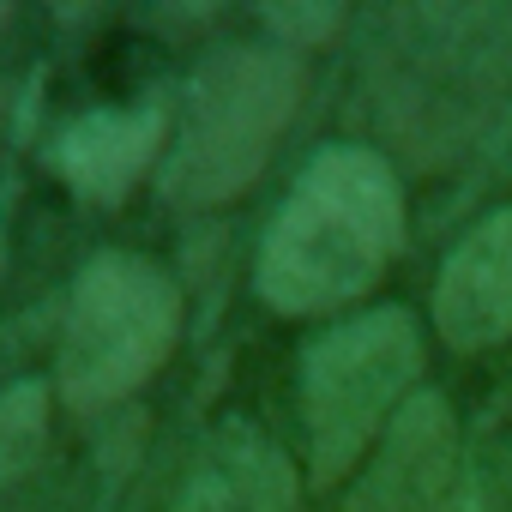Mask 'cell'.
Segmentation results:
<instances>
[{
	"label": "cell",
	"instance_id": "obj_1",
	"mask_svg": "<svg viewBox=\"0 0 512 512\" xmlns=\"http://www.w3.org/2000/svg\"><path fill=\"white\" fill-rule=\"evenodd\" d=\"M404 247V187L368 145H326L278 205L260 247V302L308 320L368 296Z\"/></svg>",
	"mask_w": 512,
	"mask_h": 512
},
{
	"label": "cell",
	"instance_id": "obj_2",
	"mask_svg": "<svg viewBox=\"0 0 512 512\" xmlns=\"http://www.w3.org/2000/svg\"><path fill=\"white\" fill-rule=\"evenodd\" d=\"M302 85L308 73H302V55L290 49H260V43L217 49L187 85L181 133L157 175L163 199L181 211H205L247 193L260 181L266 157L278 151L302 103Z\"/></svg>",
	"mask_w": 512,
	"mask_h": 512
},
{
	"label": "cell",
	"instance_id": "obj_3",
	"mask_svg": "<svg viewBox=\"0 0 512 512\" xmlns=\"http://www.w3.org/2000/svg\"><path fill=\"white\" fill-rule=\"evenodd\" d=\"M181 338V290L163 266L139 253H97L79 272L67 326H61V362L55 386L73 416H97L121 398H133L175 350Z\"/></svg>",
	"mask_w": 512,
	"mask_h": 512
},
{
	"label": "cell",
	"instance_id": "obj_4",
	"mask_svg": "<svg viewBox=\"0 0 512 512\" xmlns=\"http://www.w3.org/2000/svg\"><path fill=\"white\" fill-rule=\"evenodd\" d=\"M422 380V332L404 308H368L302 350V428L314 488L344 482L362 452L398 422V404Z\"/></svg>",
	"mask_w": 512,
	"mask_h": 512
},
{
	"label": "cell",
	"instance_id": "obj_5",
	"mask_svg": "<svg viewBox=\"0 0 512 512\" xmlns=\"http://www.w3.org/2000/svg\"><path fill=\"white\" fill-rule=\"evenodd\" d=\"M404 43H386V73H380V97L392 115V133L428 151L458 145L494 103L500 91V67L512 61V19L500 13H404Z\"/></svg>",
	"mask_w": 512,
	"mask_h": 512
},
{
	"label": "cell",
	"instance_id": "obj_6",
	"mask_svg": "<svg viewBox=\"0 0 512 512\" xmlns=\"http://www.w3.org/2000/svg\"><path fill=\"white\" fill-rule=\"evenodd\" d=\"M458 482V428L446 398L422 392L386 428V446L362 470L344 512H440Z\"/></svg>",
	"mask_w": 512,
	"mask_h": 512
},
{
	"label": "cell",
	"instance_id": "obj_7",
	"mask_svg": "<svg viewBox=\"0 0 512 512\" xmlns=\"http://www.w3.org/2000/svg\"><path fill=\"white\" fill-rule=\"evenodd\" d=\"M434 326L464 356L512 338V211L482 217L446 253L434 278Z\"/></svg>",
	"mask_w": 512,
	"mask_h": 512
},
{
	"label": "cell",
	"instance_id": "obj_8",
	"mask_svg": "<svg viewBox=\"0 0 512 512\" xmlns=\"http://www.w3.org/2000/svg\"><path fill=\"white\" fill-rule=\"evenodd\" d=\"M302 476L278 440H266L253 422H223L205 452L193 458L175 512H296Z\"/></svg>",
	"mask_w": 512,
	"mask_h": 512
},
{
	"label": "cell",
	"instance_id": "obj_9",
	"mask_svg": "<svg viewBox=\"0 0 512 512\" xmlns=\"http://www.w3.org/2000/svg\"><path fill=\"white\" fill-rule=\"evenodd\" d=\"M157 145H163V109H91L61 133L55 169L79 199L121 205L151 169Z\"/></svg>",
	"mask_w": 512,
	"mask_h": 512
},
{
	"label": "cell",
	"instance_id": "obj_10",
	"mask_svg": "<svg viewBox=\"0 0 512 512\" xmlns=\"http://www.w3.org/2000/svg\"><path fill=\"white\" fill-rule=\"evenodd\" d=\"M43 446H49V386L19 380L0 392V488L37 470Z\"/></svg>",
	"mask_w": 512,
	"mask_h": 512
},
{
	"label": "cell",
	"instance_id": "obj_11",
	"mask_svg": "<svg viewBox=\"0 0 512 512\" xmlns=\"http://www.w3.org/2000/svg\"><path fill=\"white\" fill-rule=\"evenodd\" d=\"M266 25L278 31V49H326L338 31H344V7H326V0H320V7H308V0H302V7H266Z\"/></svg>",
	"mask_w": 512,
	"mask_h": 512
},
{
	"label": "cell",
	"instance_id": "obj_12",
	"mask_svg": "<svg viewBox=\"0 0 512 512\" xmlns=\"http://www.w3.org/2000/svg\"><path fill=\"white\" fill-rule=\"evenodd\" d=\"M0 25H7V7H0Z\"/></svg>",
	"mask_w": 512,
	"mask_h": 512
}]
</instances>
